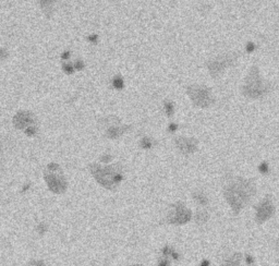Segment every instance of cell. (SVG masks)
<instances>
[{
  "instance_id": "cell-11",
  "label": "cell",
  "mask_w": 279,
  "mask_h": 266,
  "mask_svg": "<svg viewBox=\"0 0 279 266\" xmlns=\"http://www.w3.org/2000/svg\"><path fill=\"white\" fill-rule=\"evenodd\" d=\"M240 263H241V254L235 253L233 255L229 256L228 259H226L221 266H240Z\"/></svg>"
},
{
  "instance_id": "cell-9",
  "label": "cell",
  "mask_w": 279,
  "mask_h": 266,
  "mask_svg": "<svg viewBox=\"0 0 279 266\" xmlns=\"http://www.w3.org/2000/svg\"><path fill=\"white\" fill-rule=\"evenodd\" d=\"M177 147L183 154H192L197 149V141L193 138H179L176 140Z\"/></svg>"
},
{
  "instance_id": "cell-24",
  "label": "cell",
  "mask_w": 279,
  "mask_h": 266,
  "mask_svg": "<svg viewBox=\"0 0 279 266\" xmlns=\"http://www.w3.org/2000/svg\"><path fill=\"white\" fill-rule=\"evenodd\" d=\"M8 57V51L7 49H0V59H4V58Z\"/></svg>"
},
{
  "instance_id": "cell-20",
  "label": "cell",
  "mask_w": 279,
  "mask_h": 266,
  "mask_svg": "<svg viewBox=\"0 0 279 266\" xmlns=\"http://www.w3.org/2000/svg\"><path fill=\"white\" fill-rule=\"evenodd\" d=\"M63 71L67 74H72L74 72V67L72 66V64H64Z\"/></svg>"
},
{
  "instance_id": "cell-26",
  "label": "cell",
  "mask_w": 279,
  "mask_h": 266,
  "mask_svg": "<svg viewBox=\"0 0 279 266\" xmlns=\"http://www.w3.org/2000/svg\"><path fill=\"white\" fill-rule=\"evenodd\" d=\"M245 262L248 265H251V264L254 263V259H253V257L251 255H245Z\"/></svg>"
},
{
  "instance_id": "cell-31",
  "label": "cell",
  "mask_w": 279,
  "mask_h": 266,
  "mask_svg": "<svg viewBox=\"0 0 279 266\" xmlns=\"http://www.w3.org/2000/svg\"><path fill=\"white\" fill-rule=\"evenodd\" d=\"M277 244H278V246H279V239H278V241H277Z\"/></svg>"
},
{
  "instance_id": "cell-5",
  "label": "cell",
  "mask_w": 279,
  "mask_h": 266,
  "mask_svg": "<svg viewBox=\"0 0 279 266\" xmlns=\"http://www.w3.org/2000/svg\"><path fill=\"white\" fill-rule=\"evenodd\" d=\"M59 169H60V167L57 164L51 163L47 166V171L45 172V179H46L48 187L50 188L51 191H54L56 193L63 192L66 190V187H67L66 180L62 177L61 172L59 175L56 173L57 170H59Z\"/></svg>"
},
{
  "instance_id": "cell-28",
  "label": "cell",
  "mask_w": 279,
  "mask_h": 266,
  "mask_svg": "<svg viewBox=\"0 0 279 266\" xmlns=\"http://www.w3.org/2000/svg\"><path fill=\"white\" fill-rule=\"evenodd\" d=\"M70 55H71V52L69 50H67V51H64L63 54L61 55V58L62 59H64V60H67V59H69V57H70Z\"/></svg>"
},
{
  "instance_id": "cell-17",
  "label": "cell",
  "mask_w": 279,
  "mask_h": 266,
  "mask_svg": "<svg viewBox=\"0 0 279 266\" xmlns=\"http://www.w3.org/2000/svg\"><path fill=\"white\" fill-rule=\"evenodd\" d=\"M259 171L261 172V173H263V175H267L269 172V166L268 164L266 162H263L259 164Z\"/></svg>"
},
{
  "instance_id": "cell-3",
  "label": "cell",
  "mask_w": 279,
  "mask_h": 266,
  "mask_svg": "<svg viewBox=\"0 0 279 266\" xmlns=\"http://www.w3.org/2000/svg\"><path fill=\"white\" fill-rule=\"evenodd\" d=\"M269 84L261 79L259 69L252 67L243 85V94L250 98H259L269 92Z\"/></svg>"
},
{
  "instance_id": "cell-29",
  "label": "cell",
  "mask_w": 279,
  "mask_h": 266,
  "mask_svg": "<svg viewBox=\"0 0 279 266\" xmlns=\"http://www.w3.org/2000/svg\"><path fill=\"white\" fill-rule=\"evenodd\" d=\"M200 266H209V261H207V259H204L202 263H201V265Z\"/></svg>"
},
{
  "instance_id": "cell-25",
  "label": "cell",
  "mask_w": 279,
  "mask_h": 266,
  "mask_svg": "<svg viewBox=\"0 0 279 266\" xmlns=\"http://www.w3.org/2000/svg\"><path fill=\"white\" fill-rule=\"evenodd\" d=\"M87 39L90 42H93V43H96L98 39V35H96V34H93V35H90V36L87 37Z\"/></svg>"
},
{
  "instance_id": "cell-4",
  "label": "cell",
  "mask_w": 279,
  "mask_h": 266,
  "mask_svg": "<svg viewBox=\"0 0 279 266\" xmlns=\"http://www.w3.org/2000/svg\"><path fill=\"white\" fill-rule=\"evenodd\" d=\"M188 95L194 105L198 107H208L214 103L212 90L205 85H191L188 87Z\"/></svg>"
},
{
  "instance_id": "cell-27",
  "label": "cell",
  "mask_w": 279,
  "mask_h": 266,
  "mask_svg": "<svg viewBox=\"0 0 279 266\" xmlns=\"http://www.w3.org/2000/svg\"><path fill=\"white\" fill-rule=\"evenodd\" d=\"M101 160L103 163H105V164H107V163H109V160H111V156L109 155H104L103 157L101 158Z\"/></svg>"
},
{
  "instance_id": "cell-16",
  "label": "cell",
  "mask_w": 279,
  "mask_h": 266,
  "mask_svg": "<svg viewBox=\"0 0 279 266\" xmlns=\"http://www.w3.org/2000/svg\"><path fill=\"white\" fill-rule=\"evenodd\" d=\"M164 108H165L166 115L168 116V117H171V116L173 115V110H175V107H173V104H172V101H165V103H164Z\"/></svg>"
},
{
  "instance_id": "cell-15",
  "label": "cell",
  "mask_w": 279,
  "mask_h": 266,
  "mask_svg": "<svg viewBox=\"0 0 279 266\" xmlns=\"http://www.w3.org/2000/svg\"><path fill=\"white\" fill-rule=\"evenodd\" d=\"M112 85H114V88L117 90H122L123 86H125V82H123V79L120 77V75H116L112 80Z\"/></svg>"
},
{
  "instance_id": "cell-7",
  "label": "cell",
  "mask_w": 279,
  "mask_h": 266,
  "mask_svg": "<svg viewBox=\"0 0 279 266\" xmlns=\"http://www.w3.org/2000/svg\"><path fill=\"white\" fill-rule=\"evenodd\" d=\"M192 217L191 212L185 207L181 203H177L173 206L172 212L168 216V222L170 224H176V225H183L185 222H190Z\"/></svg>"
},
{
  "instance_id": "cell-6",
  "label": "cell",
  "mask_w": 279,
  "mask_h": 266,
  "mask_svg": "<svg viewBox=\"0 0 279 266\" xmlns=\"http://www.w3.org/2000/svg\"><path fill=\"white\" fill-rule=\"evenodd\" d=\"M237 57H238V55L227 54L208 60L206 62V66L208 68L209 73L213 75V78H216L217 75H219L222 71L225 70L226 68L230 67V66L235 63V61L237 60Z\"/></svg>"
},
{
  "instance_id": "cell-19",
  "label": "cell",
  "mask_w": 279,
  "mask_h": 266,
  "mask_svg": "<svg viewBox=\"0 0 279 266\" xmlns=\"http://www.w3.org/2000/svg\"><path fill=\"white\" fill-rule=\"evenodd\" d=\"M36 132H37V128L34 127V125H30V127H27V129H25V133H26L28 136L34 135Z\"/></svg>"
},
{
  "instance_id": "cell-1",
  "label": "cell",
  "mask_w": 279,
  "mask_h": 266,
  "mask_svg": "<svg viewBox=\"0 0 279 266\" xmlns=\"http://www.w3.org/2000/svg\"><path fill=\"white\" fill-rule=\"evenodd\" d=\"M224 193L232 211L238 214L255 194V185L244 178L230 176L227 178Z\"/></svg>"
},
{
  "instance_id": "cell-21",
  "label": "cell",
  "mask_w": 279,
  "mask_h": 266,
  "mask_svg": "<svg viewBox=\"0 0 279 266\" xmlns=\"http://www.w3.org/2000/svg\"><path fill=\"white\" fill-rule=\"evenodd\" d=\"M76 70H82L83 68H84V63H83V61L81 60H76L75 62H74V66H73Z\"/></svg>"
},
{
  "instance_id": "cell-30",
  "label": "cell",
  "mask_w": 279,
  "mask_h": 266,
  "mask_svg": "<svg viewBox=\"0 0 279 266\" xmlns=\"http://www.w3.org/2000/svg\"><path fill=\"white\" fill-rule=\"evenodd\" d=\"M159 266H169V264H168V262H167V261H164V262L160 263V265H159Z\"/></svg>"
},
{
  "instance_id": "cell-18",
  "label": "cell",
  "mask_w": 279,
  "mask_h": 266,
  "mask_svg": "<svg viewBox=\"0 0 279 266\" xmlns=\"http://www.w3.org/2000/svg\"><path fill=\"white\" fill-rule=\"evenodd\" d=\"M141 146L143 148H151L153 146V142L149 138H143L141 141Z\"/></svg>"
},
{
  "instance_id": "cell-12",
  "label": "cell",
  "mask_w": 279,
  "mask_h": 266,
  "mask_svg": "<svg viewBox=\"0 0 279 266\" xmlns=\"http://www.w3.org/2000/svg\"><path fill=\"white\" fill-rule=\"evenodd\" d=\"M125 127H111V128L108 129L107 135L111 138H116L118 136H120L125 132Z\"/></svg>"
},
{
  "instance_id": "cell-8",
  "label": "cell",
  "mask_w": 279,
  "mask_h": 266,
  "mask_svg": "<svg viewBox=\"0 0 279 266\" xmlns=\"http://www.w3.org/2000/svg\"><path fill=\"white\" fill-rule=\"evenodd\" d=\"M275 213V207L269 196H266L259 205L256 206V222L259 224L268 220Z\"/></svg>"
},
{
  "instance_id": "cell-14",
  "label": "cell",
  "mask_w": 279,
  "mask_h": 266,
  "mask_svg": "<svg viewBox=\"0 0 279 266\" xmlns=\"http://www.w3.org/2000/svg\"><path fill=\"white\" fill-rule=\"evenodd\" d=\"M193 197H194V200L198 203V204H200V205H206V204L208 203L207 196H206L203 192H201V191H196V192L193 193Z\"/></svg>"
},
{
  "instance_id": "cell-22",
  "label": "cell",
  "mask_w": 279,
  "mask_h": 266,
  "mask_svg": "<svg viewBox=\"0 0 279 266\" xmlns=\"http://www.w3.org/2000/svg\"><path fill=\"white\" fill-rule=\"evenodd\" d=\"M254 49H255V45L253 44L252 42H249L245 46V50L248 52H252V51H254Z\"/></svg>"
},
{
  "instance_id": "cell-2",
  "label": "cell",
  "mask_w": 279,
  "mask_h": 266,
  "mask_svg": "<svg viewBox=\"0 0 279 266\" xmlns=\"http://www.w3.org/2000/svg\"><path fill=\"white\" fill-rule=\"evenodd\" d=\"M90 169L96 180L105 188L114 189L122 180V173L118 165L103 167L97 164H93L90 166Z\"/></svg>"
},
{
  "instance_id": "cell-10",
  "label": "cell",
  "mask_w": 279,
  "mask_h": 266,
  "mask_svg": "<svg viewBox=\"0 0 279 266\" xmlns=\"http://www.w3.org/2000/svg\"><path fill=\"white\" fill-rule=\"evenodd\" d=\"M34 121V116L28 111H20L13 118V125L17 129H23L25 127H30V125Z\"/></svg>"
},
{
  "instance_id": "cell-23",
  "label": "cell",
  "mask_w": 279,
  "mask_h": 266,
  "mask_svg": "<svg viewBox=\"0 0 279 266\" xmlns=\"http://www.w3.org/2000/svg\"><path fill=\"white\" fill-rule=\"evenodd\" d=\"M168 129H169V131H170V132H175V131H177V129H178V125H177V123H173V122H171V123L169 125Z\"/></svg>"
},
{
  "instance_id": "cell-13",
  "label": "cell",
  "mask_w": 279,
  "mask_h": 266,
  "mask_svg": "<svg viewBox=\"0 0 279 266\" xmlns=\"http://www.w3.org/2000/svg\"><path fill=\"white\" fill-rule=\"evenodd\" d=\"M208 218H209V215L206 211H198V212L196 213V215H195V222H197L198 225L205 224V222L208 220Z\"/></svg>"
}]
</instances>
